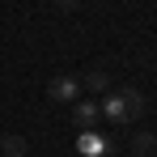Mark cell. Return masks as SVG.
I'll use <instances>...</instances> for the list:
<instances>
[{
	"label": "cell",
	"instance_id": "6da1fadb",
	"mask_svg": "<svg viewBox=\"0 0 157 157\" xmlns=\"http://www.w3.org/2000/svg\"><path fill=\"white\" fill-rule=\"evenodd\" d=\"M98 110H102L110 123H128V119H136L144 110V98H140V89H115V94H106V102Z\"/></svg>",
	"mask_w": 157,
	"mask_h": 157
},
{
	"label": "cell",
	"instance_id": "7a4b0ae2",
	"mask_svg": "<svg viewBox=\"0 0 157 157\" xmlns=\"http://www.w3.org/2000/svg\"><path fill=\"white\" fill-rule=\"evenodd\" d=\"M47 94H51L55 102H77V94H81V81H77V77H55L51 85H47Z\"/></svg>",
	"mask_w": 157,
	"mask_h": 157
},
{
	"label": "cell",
	"instance_id": "3957f363",
	"mask_svg": "<svg viewBox=\"0 0 157 157\" xmlns=\"http://www.w3.org/2000/svg\"><path fill=\"white\" fill-rule=\"evenodd\" d=\"M102 110H98V102H77L72 106V119H77L81 128H94V119H98Z\"/></svg>",
	"mask_w": 157,
	"mask_h": 157
},
{
	"label": "cell",
	"instance_id": "277c9868",
	"mask_svg": "<svg viewBox=\"0 0 157 157\" xmlns=\"http://www.w3.org/2000/svg\"><path fill=\"white\" fill-rule=\"evenodd\" d=\"M0 144H4V153H9V157H30V153H26V149H30L26 136H4Z\"/></svg>",
	"mask_w": 157,
	"mask_h": 157
},
{
	"label": "cell",
	"instance_id": "5b68a950",
	"mask_svg": "<svg viewBox=\"0 0 157 157\" xmlns=\"http://www.w3.org/2000/svg\"><path fill=\"white\" fill-rule=\"evenodd\" d=\"M132 144H136V157H149L157 140H153V132H140V136H132Z\"/></svg>",
	"mask_w": 157,
	"mask_h": 157
},
{
	"label": "cell",
	"instance_id": "8992f818",
	"mask_svg": "<svg viewBox=\"0 0 157 157\" xmlns=\"http://www.w3.org/2000/svg\"><path fill=\"white\" fill-rule=\"evenodd\" d=\"M85 85H89L94 94H102V89H110V77H106L102 68H98V72H89V77H85Z\"/></svg>",
	"mask_w": 157,
	"mask_h": 157
},
{
	"label": "cell",
	"instance_id": "52a82bcc",
	"mask_svg": "<svg viewBox=\"0 0 157 157\" xmlns=\"http://www.w3.org/2000/svg\"><path fill=\"white\" fill-rule=\"evenodd\" d=\"M81 153H102V140H98L94 132H85V136H81Z\"/></svg>",
	"mask_w": 157,
	"mask_h": 157
}]
</instances>
